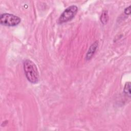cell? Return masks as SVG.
Here are the masks:
<instances>
[{
	"label": "cell",
	"mask_w": 131,
	"mask_h": 131,
	"mask_svg": "<svg viewBox=\"0 0 131 131\" xmlns=\"http://www.w3.org/2000/svg\"><path fill=\"white\" fill-rule=\"evenodd\" d=\"M24 70L28 80L32 83L38 82L39 79V73L35 64L30 59L24 62Z\"/></svg>",
	"instance_id": "cell-1"
},
{
	"label": "cell",
	"mask_w": 131,
	"mask_h": 131,
	"mask_svg": "<svg viewBox=\"0 0 131 131\" xmlns=\"http://www.w3.org/2000/svg\"><path fill=\"white\" fill-rule=\"evenodd\" d=\"M78 11V7L75 5H72L66 8L61 13L58 18L59 24L66 23L72 19Z\"/></svg>",
	"instance_id": "cell-2"
},
{
	"label": "cell",
	"mask_w": 131,
	"mask_h": 131,
	"mask_svg": "<svg viewBox=\"0 0 131 131\" xmlns=\"http://www.w3.org/2000/svg\"><path fill=\"white\" fill-rule=\"evenodd\" d=\"M21 21V19L13 14L10 13H3L1 15V24L5 26L13 27L18 25Z\"/></svg>",
	"instance_id": "cell-3"
},
{
	"label": "cell",
	"mask_w": 131,
	"mask_h": 131,
	"mask_svg": "<svg viewBox=\"0 0 131 131\" xmlns=\"http://www.w3.org/2000/svg\"><path fill=\"white\" fill-rule=\"evenodd\" d=\"M98 42L97 40L91 45L85 56V58L87 60H89L92 58V57L95 54L97 50V48H98Z\"/></svg>",
	"instance_id": "cell-4"
},
{
	"label": "cell",
	"mask_w": 131,
	"mask_h": 131,
	"mask_svg": "<svg viewBox=\"0 0 131 131\" xmlns=\"http://www.w3.org/2000/svg\"><path fill=\"white\" fill-rule=\"evenodd\" d=\"M108 15L107 13V11L104 10L102 11L101 16H100V21L102 24L105 25L107 23L108 20Z\"/></svg>",
	"instance_id": "cell-5"
},
{
	"label": "cell",
	"mask_w": 131,
	"mask_h": 131,
	"mask_svg": "<svg viewBox=\"0 0 131 131\" xmlns=\"http://www.w3.org/2000/svg\"><path fill=\"white\" fill-rule=\"evenodd\" d=\"M130 82H126L124 87V93L127 95L129 97L130 96Z\"/></svg>",
	"instance_id": "cell-6"
},
{
	"label": "cell",
	"mask_w": 131,
	"mask_h": 131,
	"mask_svg": "<svg viewBox=\"0 0 131 131\" xmlns=\"http://www.w3.org/2000/svg\"><path fill=\"white\" fill-rule=\"evenodd\" d=\"M124 12L126 15H129L130 14V6H129L128 7H126L124 9Z\"/></svg>",
	"instance_id": "cell-7"
}]
</instances>
